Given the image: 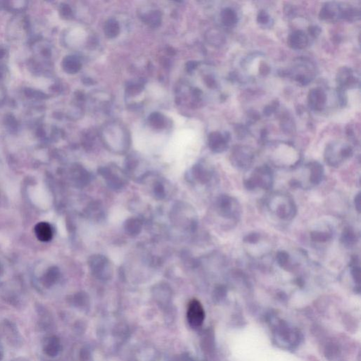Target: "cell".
I'll list each match as a JSON object with an SVG mask.
<instances>
[{
	"mask_svg": "<svg viewBox=\"0 0 361 361\" xmlns=\"http://www.w3.org/2000/svg\"><path fill=\"white\" fill-rule=\"evenodd\" d=\"M246 186L248 189H254L259 187L268 189L272 184V175L268 167H262L256 169L253 175L246 180Z\"/></svg>",
	"mask_w": 361,
	"mask_h": 361,
	"instance_id": "cell-1",
	"label": "cell"
},
{
	"mask_svg": "<svg viewBox=\"0 0 361 361\" xmlns=\"http://www.w3.org/2000/svg\"><path fill=\"white\" fill-rule=\"evenodd\" d=\"M221 214L227 218L237 220L239 218L241 209L236 200L228 196H221L217 203Z\"/></svg>",
	"mask_w": 361,
	"mask_h": 361,
	"instance_id": "cell-2",
	"label": "cell"
},
{
	"mask_svg": "<svg viewBox=\"0 0 361 361\" xmlns=\"http://www.w3.org/2000/svg\"><path fill=\"white\" fill-rule=\"evenodd\" d=\"M206 313L202 305L196 299L190 302L187 311V318L188 323L192 327H199L204 322Z\"/></svg>",
	"mask_w": 361,
	"mask_h": 361,
	"instance_id": "cell-3",
	"label": "cell"
},
{
	"mask_svg": "<svg viewBox=\"0 0 361 361\" xmlns=\"http://www.w3.org/2000/svg\"><path fill=\"white\" fill-rule=\"evenodd\" d=\"M253 155L243 148H237L232 153V162L238 168L246 169L252 163Z\"/></svg>",
	"mask_w": 361,
	"mask_h": 361,
	"instance_id": "cell-4",
	"label": "cell"
},
{
	"mask_svg": "<svg viewBox=\"0 0 361 361\" xmlns=\"http://www.w3.org/2000/svg\"><path fill=\"white\" fill-rule=\"evenodd\" d=\"M35 233L40 241L48 242L52 238V229L47 222H40L35 226Z\"/></svg>",
	"mask_w": 361,
	"mask_h": 361,
	"instance_id": "cell-5",
	"label": "cell"
},
{
	"mask_svg": "<svg viewBox=\"0 0 361 361\" xmlns=\"http://www.w3.org/2000/svg\"><path fill=\"white\" fill-rule=\"evenodd\" d=\"M209 146L214 151L222 152L227 148V137H224L220 133L215 132L209 136Z\"/></svg>",
	"mask_w": 361,
	"mask_h": 361,
	"instance_id": "cell-6",
	"label": "cell"
},
{
	"mask_svg": "<svg viewBox=\"0 0 361 361\" xmlns=\"http://www.w3.org/2000/svg\"><path fill=\"white\" fill-rule=\"evenodd\" d=\"M309 101L312 107L315 109H320L325 104L326 96L321 90H312L309 95Z\"/></svg>",
	"mask_w": 361,
	"mask_h": 361,
	"instance_id": "cell-7",
	"label": "cell"
},
{
	"mask_svg": "<svg viewBox=\"0 0 361 361\" xmlns=\"http://www.w3.org/2000/svg\"><path fill=\"white\" fill-rule=\"evenodd\" d=\"M307 38L302 31H296L290 37V45L296 49L304 48L307 44Z\"/></svg>",
	"mask_w": 361,
	"mask_h": 361,
	"instance_id": "cell-8",
	"label": "cell"
},
{
	"mask_svg": "<svg viewBox=\"0 0 361 361\" xmlns=\"http://www.w3.org/2000/svg\"><path fill=\"white\" fill-rule=\"evenodd\" d=\"M310 180L311 183L314 184L320 183L322 180V175H323V168L320 164L317 162H313L310 166Z\"/></svg>",
	"mask_w": 361,
	"mask_h": 361,
	"instance_id": "cell-9",
	"label": "cell"
},
{
	"mask_svg": "<svg viewBox=\"0 0 361 361\" xmlns=\"http://www.w3.org/2000/svg\"><path fill=\"white\" fill-rule=\"evenodd\" d=\"M222 22L225 25L230 26L233 25L237 22V16L234 11L231 9H226L222 12Z\"/></svg>",
	"mask_w": 361,
	"mask_h": 361,
	"instance_id": "cell-10",
	"label": "cell"
},
{
	"mask_svg": "<svg viewBox=\"0 0 361 361\" xmlns=\"http://www.w3.org/2000/svg\"><path fill=\"white\" fill-rule=\"evenodd\" d=\"M104 31L109 38H114L118 35L119 32V24L115 21L109 20L106 24Z\"/></svg>",
	"mask_w": 361,
	"mask_h": 361,
	"instance_id": "cell-11",
	"label": "cell"
},
{
	"mask_svg": "<svg viewBox=\"0 0 361 361\" xmlns=\"http://www.w3.org/2000/svg\"><path fill=\"white\" fill-rule=\"evenodd\" d=\"M356 239L355 233L353 230L347 229L345 230L342 235V241L344 245L347 246H351L354 244Z\"/></svg>",
	"mask_w": 361,
	"mask_h": 361,
	"instance_id": "cell-12",
	"label": "cell"
},
{
	"mask_svg": "<svg viewBox=\"0 0 361 361\" xmlns=\"http://www.w3.org/2000/svg\"><path fill=\"white\" fill-rule=\"evenodd\" d=\"M311 238L312 241L317 242H325L331 238V234L327 232H314L311 233Z\"/></svg>",
	"mask_w": 361,
	"mask_h": 361,
	"instance_id": "cell-13",
	"label": "cell"
},
{
	"mask_svg": "<svg viewBox=\"0 0 361 361\" xmlns=\"http://www.w3.org/2000/svg\"><path fill=\"white\" fill-rule=\"evenodd\" d=\"M151 123L153 126H154L155 128H162L164 126V121L163 117L161 114H157V113H154V114L151 115V118H150Z\"/></svg>",
	"mask_w": 361,
	"mask_h": 361,
	"instance_id": "cell-14",
	"label": "cell"
},
{
	"mask_svg": "<svg viewBox=\"0 0 361 361\" xmlns=\"http://www.w3.org/2000/svg\"><path fill=\"white\" fill-rule=\"evenodd\" d=\"M277 261L282 267H285L288 262V256L286 253L280 252L277 255Z\"/></svg>",
	"mask_w": 361,
	"mask_h": 361,
	"instance_id": "cell-15",
	"label": "cell"
},
{
	"mask_svg": "<svg viewBox=\"0 0 361 361\" xmlns=\"http://www.w3.org/2000/svg\"><path fill=\"white\" fill-rule=\"evenodd\" d=\"M352 275L354 280L357 283L360 282L361 279V269L359 266H354L352 269Z\"/></svg>",
	"mask_w": 361,
	"mask_h": 361,
	"instance_id": "cell-16",
	"label": "cell"
},
{
	"mask_svg": "<svg viewBox=\"0 0 361 361\" xmlns=\"http://www.w3.org/2000/svg\"><path fill=\"white\" fill-rule=\"evenodd\" d=\"M259 235L258 233H254L248 234L246 238H244V241L246 242L254 243L258 242L259 241Z\"/></svg>",
	"mask_w": 361,
	"mask_h": 361,
	"instance_id": "cell-17",
	"label": "cell"
},
{
	"mask_svg": "<svg viewBox=\"0 0 361 361\" xmlns=\"http://www.w3.org/2000/svg\"><path fill=\"white\" fill-rule=\"evenodd\" d=\"M258 22L261 23V24H266V23L268 22L269 16L267 15L265 11H260L258 17Z\"/></svg>",
	"mask_w": 361,
	"mask_h": 361,
	"instance_id": "cell-18",
	"label": "cell"
},
{
	"mask_svg": "<svg viewBox=\"0 0 361 361\" xmlns=\"http://www.w3.org/2000/svg\"><path fill=\"white\" fill-rule=\"evenodd\" d=\"M309 32H310L311 35H313V36H316V35H318L319 34H320V29L317 26L310 27V28H309Z\"/></svg>",
	"mask_w": 361,
	"mask_h": 361,
	"instance_id": "cell-19",
	"label": "cell"
},
{
	"mask_svg": "<svg viewBox=\"0 0 361 361\" xmlns=\"http://www.w3.org/2000/svg\"><path fill=\"white\" fill-rule=\"evenodd\" d=\"M355 206L356 209H357V210L359 211V212H360L361 211V194L360 193H359V194L356 196V197L355 198Z\"/></svg>",
	"mask_w": 361,
	"mask_h": 361,
	"instance_id": "cell-20",
	"label": "cell"
}]
</instances>
